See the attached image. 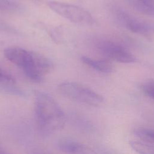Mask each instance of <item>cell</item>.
Here are the masks:
<instances>
[{"label": "cell", "instance_id": "obj_14", "mask_svg": "<svg viewBox=\"0 0 154 154\" xmlns=\"http://www.w3.org/2000/svg\"><path fill=\"white\" fill-rule=\"evenodd\" d=\"M143 90L144 93L149 97L154 100V83L149 82L143 85Z\"/></svg>", "mask_w": 154, "mask_h": 154}, {"label": "cell", "instance_id": "obj_4", "mask_svg": "<svg viewBox=\"0 0 154 154\" xmlns=\"http://www.w3.org/2000/svg\"><path fill=\"white\" fill-rule=\"evenodd\" d=\"M98 52L109 60L131 63L135 61L134 56L123 46L108 40H100L96 43Z\"/></svg>", "mask_w": 154, "mask_h": 154}, {"label": "cell", "instance_id": "obj_8", "mask_svg": "<svg viewBox=\"0 0 154 154\" xmlns=\"http://www.w3.org/2000/svg\"><path fill=\"white\" fill-rule=\"evenodd\" d=\"M57 147L66 154H96L88 146L68 138H60L57 142Z\"/></svg>", "mask_w": 154, "mask_h": 154}, {"label": "cell", "instance_id": "obj_13", "mask_svg": "<svg viewBox=\"0 0 154 154\" xmlns=\"http://www.w3.org/2000/svg\"><path fill=\"white\" fill-rule=\"evenodd\" d=\"M18 7V4L12 0H0V9L2 10L13 11Z\"/></svg>", "mask_w": 154, "mask_h": 154}, {"label": "cell", "instance_id": "obj_1", "mask_svg": "<svg viewBox=\"0 0 154 154\" xmlns=\"http://www.w3.org/2000/svg\"><path fill=\"white\" fill-rule=\"evenodd\" d=\"M35 116L37 127L43 134L61 130L66 123L60 106L51 96L42 91L35 94Z\"/></svg>", "mask_w": 154, "mask_h": 154}, {"label": "cell", "instance_id": "obj_9", "mask_svg": "<svg viewBox=\"0 0 154 154\" xmlns=\"http://www.w3.org/2000/svg\"><path fill=\"white\" fill-rule=\"evenodd\" d=\"M81 60L87 66L100 72L108 73L114 70V66L112 63L108 59H94L83 56L81 58Z\"/></svg>", "mask_w": 154, "mask_h": 154}, {"label": "cell", "instance_id": "obj_2", "mask_svg": "<svg viewBox=\"0 0 154 154\" xmlns=\"http://www.w3.org/2000/svg\"><path fill=\"white\" fill-rule=\"evenodd\" d=\"M58 92L66 98L91 106H98L103 102L102 96L77 82H64L58 86Z\"/></svg>", "mask_w": 154, "mask_h": 154}, {"label": "cell", "instance_id": "obj_3", "mask_svg": "<svg viewBox=\"0 0 154 154\" xmlns=\"http://www.w3.org/2000/svg\"><path fill=\"white\" fill-rule=\"evenodd\" d=\"M48 5L55 13L73 23L82 25H92L94 23L91 14L78 6L58 1H49Z\"/></svg>", "mask_w": 154, "mask_h": 154}, {"label": "cell", "instance_id": "obj_7", "mask_svg": "<svg viewBox=\"0 0 154 154\" xmlns=\"http://www.w3.org/2000/svg\"><path fill=\"white\" fill-rule=\"evenodd\" d=\"M34 54V51L19 47H10L6 48L4 51L5 57L13 64L22 69V70L31 64Z\"/></svg>", "mask_w": 154, "mask_h": 154}, {"label": "cell", "instance_id": "obj_16", "mask_svg": "<svg viewBox=\"0 0 154 154\" xmlns=\"http://www.w3.org/2000/svg\"><path fill=\"white\" fill-rule=\"evenodd\" d=\"M0 154H8V153H5V152H4L3 150H0Z\"/></svg>", "mask_w": 154, "mask_h": 154}, {"label": "cell", "instance_id": "obj_6", "mask_svg": "<svg viewBox=\"0 0 154 154\" xmlns=\"http://www.w3.org/2000/svg\"><path fill=\"white\" fill-rule=\"evenodd\" d=\"M115 14L117 20L133 32L147 35L154 32L153 26L147 22L132 17L124 11L120 10H116Z\"/></svg>", "mask_w": 154, "mask_h": 154}, {"label": "cell", "instance_id": "obj_11", "mask_svg": "<svg viewBox=\"0 0 154 154\" xmlns=\"http://www.w3.org/2000/svg\"><path fill=\"white\" fill-rule=\"evenodd\" d=\"M134 135L143 142L154 144V130L145 128H138L134 131Z\"/></svg>", "mask_w": 154, "mask_h": 154}, {"label": "cell", "instance_id": "obj_18", "mask_svg": "<svg viewBox=\"0 0 154 154\" xmlns=\"http://www.w3.org/2000/svg\"><path fill=\"white\" fill-rule=\"evenodd\" d=\"M39 154H41V153H39ZM42 154H43V153H42Z\"/></svg>", "mask_w": 154, "mask_h": 154}, {"label": "cell", "instance_id": "obj_10", "mask_svg": "<svg viewBox=\"0 0 154 154\" xmlns=\"http://www.w3.org/2000/svg\"><path fill=\"white\" fill-rule=\"evenodd\" d=\"M129 145L138 154H154V146L147 143L132 140L129 141Z\"/></svg>", "mask_w": 154, "mask_h": 154}, {"label": "cell", "instance_id": "obj_12", "mask_svg": "<svg viewBox=\"0 0 154 154\" xmlns=\"http://www.w3.org/2000/svg\"><path fill=\"white\" fill-rule=\"evenodd\" d=\"M14 79L7 72L0 67V84L4 85V87L10 86L14 84Z\"/></svg>", "mask_w": 154, "mask_h": 154}, {"label": "cell", "instance_id": "obj_17", "mask_svg": "<svg viewBox=\"0 0 154 154\" xmlns=\"http://www.w3.org/2000/svg\"><path fill=\"white\" fill-rule=\"evenodd\" d=\"M104 154H110V153H105Z\"/></svg>", "mask_w": 154, "mask_h": 154}, {"label": "cell", "instance_id": "obj_5", "mask_svg": "<svg viewBox=\"0 0 154 154\" xmlns=\"http://www.w3.org/2000/svg\"><path fill=\"white\" fill-rule=\"evenodd\" d=\"M52 68L53 64L48 58L34 52L32 64L23 71L29 79L35 82H40L43 76L49 73Z\"/></svg>", "mask_w": 154, "mask_h": 154}, {"label": "cell", "instance_id": "obj_15", "mask_svg": "<svg viewBox=\"0 0 154 154\" xmlns=\"http://www.w3.org/2000/svg\"><path fill=\"white\" fill-rule=\"evenodd\" d=\"M142 4L154 11V0H138Z\"/></svg>", "mask_w": 154, "mask_h": 154}]
</instances>
